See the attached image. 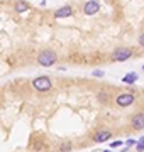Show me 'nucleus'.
Instances as JSON below:
<instances>
[{
  "label": "nucleus",
  "instance_id": "7ed1b4c3",
  "mask_svg": "<svg viewBox=\"0 0 144 152\" xmlns=\"http://www.w3.org/2000/svg\"><path fill=\"white\" fill-rule=\"evenodd\" d=\"M131 56H132V51H131V49L120 48V49H115V51H114L112 58H114V61H127Z\"/></svg>",
  "mask_w": 144,
  "mask_h": 152
},
{
  "label": "nucleus",
  "instance_id": "2eb2a0df",
  "mask_svg": "<svg viewBox=\"0 0 144 152\" xmlns=\"http://www.w3.org/2000/svg\"><path fill=\"white\" fill-rule=\"evenodd\" d=\"M98 96H100V100H109V95H105V93H98Z\"/></svg>",
  "mask_w": 144,
  "mask_h": 152
},
{
  "label": "nucleus",
  "instance_id": "6e6552de",
  "mask_svg": "<svg viewBox=\"0 0 144 152\" xmlns=\"http://www.w3.org/2000/svg\"><path fill=\"white\" fill-rule=\"evenodd\" d=\"M109 137H110V132H107V130H102V132H98V134H95V137H93V140L95 142H105V140H109Z\"/></svg>",
  "mask_w": 144,
  "mask_h": 152
},
{
  "label": "nucleus",
  "instance_id": "6ab92c4d",
  "mask_svg": "<svg viewBox=\"0 0 144 152\" xmlns=\"http://www.w3.org/2000/svg\"><path fill=\"white\" fill-rule=\"evenodd\" d=\"M143 69H144V66H143Z\"/></svg>",
  "mask_w": 144,
  "mask_h": 152
},
{
  "label": "nucleus",
  "instance_id": "4468645a",
  "mask_svg": "<svg viewBox=\"0 0 144 152\" xmlns=\"http://www.w3.org/2000/svg\"><path fill=\"white\" fill-rule=\"evenodd\" d=\"M139 44L144 48V34H141V36H139Z\"/></svg>",
  "mask_w": 144,
  "mask_h": 152
},
{
  "label": "nucleus",
  "instance_id": "f8f14e48",
  "mask_svg": "<svg viewBox=\"0 0 144 152\" xmlns=\"http://www.w3.org/2000/svg\"><path fill=\"white\" fill-rule=\"evenodd\" d=\"M61 151H63V152L71 151V144H63V145H61Z\"/></svg>",
  "mask_w": 144,
  "mask_h": 152
},
{
  "label": "nucleus",
  "instance_id": "39448f33",
  "mask_svg": "<svg viewBox=\"0 0 144 152\" xmlns=\"http://www.w3.org/2000/svg\"><path fill=\"white\" fill-rule=\"evenodd\" d=\"M98 9H100V4L98 2H93V0H90V2H87L85 4V14L87 15H93V14H97L98 12Z\"/></svg>",
  "mask_w": 144,
  "mask_h": 152
},
{
  "label": "nucleus",
  "instance_id": "ddd939ff",
  "mask_svg": "<svg viewBox=\"0 0 144 152\" xmlns=\"http://www.w3.org/2000/svg\"><path fill=\"white\" fill-rule=\"evenodd\" d=\"M122 145V140H115V142H112V147H120Z\"/></svg>",
  "mask_w": 144,
  "mask_h": 152
},
{
  "label": "nucleus",
  "instance_id": "f03ea898",
  "mask_svg": "<svg viewBox=\"0 0 144 152\" xmlns=\"http://www.w3.org/2000/svg\"><path fill=\"white\" fill-rule=\"evenodd\" d=\"M32 86L36 88L37 91H48V90H51L53 83H51V80L48 76H39V78H36L32 81Z\"/></svg>",
  "mask_w": 144,
  "mask_h": 152
},
{
  "label": "nucleus",
  "instance_id": "423d86ee",
  "mask_svg": "<svg viewBox=\"0 0 144 152\" xmlns=\"http://www.w3.org/2000/svg\"><path fill=\"white\" fill-rule=\"evenodd\" d=\"M132 127L136 129V130H141V129H144V113H137L132 117Z\"/></svg>",
  "mask_w": 144,
  "mask_h": 152
},
{
  "label": "nucleus",
  "instance_id": "1a4fd4ad",
  "mask_svg": "<svg viewBox=\"0 0 144 152\" xmlns=\"http://www.w3.org/2000/svg\"><path fill=\"white\" fill-rule=\"evenodd\" d=\"M122 81L127 83V85H134V83L137 81V75H136V73H129V75H126L122 78Z\"/></svg>",
  "mask_w": 144,
  "mask_h": 152
},
{
  "label": "nucleus",
  "instance_id": "9b49d317",
  "mask_svg": "<svg viewBox=\"0 0 144 152\" xmlns=\"http://www.w3.org/2000/svg\"><path fill=\"white\" fill-rule=\"evenodd\" d=\"M137 152H144V137H141V140L137 142Z\"/></svg>",
  "mask_w": 144,
  "mask_h": 152
},
{
  "label": "nucleus",
  "instance_id": "0eeeda50",
  "mask_svg": "<svg viewBox=\"0 0 144 152\" xmlns=\"http://www.w3.org/2000/svg\"><path fill=\"white\" fill-rule=\"evenodd\" d=\"M71 14H73L71 7L65 5V7H61V9H58V10L54 12V17H56V19H61V17H70Z\"/></svg>",
  "mask_w": 144,
  "mask_h": 152
},
{
  "label": "nucleus",
  "instance_id": "f257e3e1",
  "mask_svg": "<svg viewBox=\"0 0 144 152\" xmlns=\"http://www.w3.org/2000/svg\"><path fill=\"white\" fill-rule=\"evenodd\" d=\"M56 59H58V56H56L54 51H49V49H46V51H43V53H39L37 56V61L41 66H53L56 63Z\"/></svg>",
  "mask_w": 144,
  "mask_h": 152
},
{
  "label": "nucleus",
  "instance_id": "20e7f679",
  "mask_svg": "<svg viewBox=\"0 0 144 152\" xmlns=\"http://www.w3.org/2000/svg\"><path fill=\"white\" fill-rule=\"evenodd\" d=\"M134 103V95L132 93H120L117 96V105L120 107H129V105Z\"/></svg>",
  "mask_w": 144,
  "mask_h": 152
},
{
  "label": "nucleus",
  "instance_id": "dca6fc26",
  "mask_svg": "<svg viewBox=\"0 0 144 152\" xmlns=\"http://www.w3.org/2000/svg\"><path fill=\"white\" fill-rule=\"evenodd\" d=\"M93 75L100 78V76H104V71H93Z\"/></svg>",
  "mask_w": 144,
  "mask_h": 152
},
{
  "label": "nucleus",
  "instance_id": "a211bd4d",
  "mask_svg": "<svg viewBox=\"0 0 144 152\" xmlns=\"http://www.w3.org/2000/svg\"><path fill=\"white\" fill-rule=\"evenodd\" d=\"M104 152H112V151H104Z\"/></svg>",
  "mask_w": 144,
  "mask_h": 152
},
{
  "label": "nucleus",
  "instance_id": "9d476101",
  "mask_svg": "<svg viewBox=\"0 0 144 152\" xmlns=\"http://www.w3.org/2000/svg\"><path fill=\"white\" fill-rule=\"evenodd\" d=\"M29 9V5L27 4H24V2H17L15 4V10L17 12H26Z\"/></svg>",
  "mask_w": 144,
  "mask_h": 152
},
{
  "label": "nucleus",
  "instance_id": "f3484780",
  "mask_svg": "<svg viewBox=\"0 0 144 152\" xmlns=\"http://www.w3.org/2000/svg\"><path fill=\"white\" fill-rule=\"evenodd\" d=\"M134 144H136V142L132 140V139H131V140H127V147H131V145H134Z\"/></svg>",
  "mask_w": 144,
  "mask_h": 152
}]
</instances>
